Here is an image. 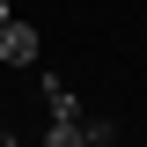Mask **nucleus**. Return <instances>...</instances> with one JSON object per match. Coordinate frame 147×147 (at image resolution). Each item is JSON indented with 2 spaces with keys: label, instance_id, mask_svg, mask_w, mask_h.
Returning <instances> with one entry per match:
<instances>
[{
  "label": "nucleus",
  "instance_id": "7ed1b4c3",
  "mask_svg": "<svg viewBox=\"0 0 147 147\" xmlns=\"http://www.w3.org/2000/svg\"><path fill=\"white\" fill-rule=\"evenodd\" d=\"M103 132H110V125H96V118H81V125H52V132H44V147H96Z\"/></svg>",
  "mask_w": 147,
  "mask_h": 147
},
{
  "label": "nucleus",
  "instance_id": "f257e3e1",
  "mask_svg": "<svg viewBox=\"0 0 147 147\" xmlns=\"http://www.w3.org/2000/svg\"><path fill=\"white\" fill-rule=\"evenodd\" d=\"M0 66H37V30L30 22H7L0 30Z\"/></svg>",
  "mask_w": 147,
  "mask_h": 147
},
{
  "label": "nucleus",
  "instance_id": "20e7f679",
  "mask_svg": "<svg viewBox=\"0 0 147 147\" xmlns=\"http://www.w3.org/2000/svg\"><path fill=\"white\" fill-rule=\"evenodd\" d=\"M7 22H15V7H7V0H0V30H7Z\"/></svg>",
  "mask_w": 147,
  "mask_h": 147
},
{
  "label": "nucleus",
  "instance_id": "39448f33",
  "mask_svg": "<svg viewBox=\"0 0 147 147\" xmlns=\"http://www.w3.org/2000/svg\"><path fill=\"white\" fill-rule=\"evenodd\" d=\"M0 147H15V132H0Z\"/></svg>",
  "mask_w": 147,
  "mask_h": 147
},
{
  "label": "nucleus",
  "instance_id": "423d86ee",
  "mask_svg": "<svg viewBox=\"0 0 147 147\" xmlns=\"http://www.w3.org/2000/svg\"><path fill=\"white\" fill-rule=\"evenodd\" d=\"M96 147H118V140H110V132H103V140H96Z\"/></svg>",
  "mask_w": 147,
  "mask_h": 147
},
{
  "label": "nucleus",
  "instance_id": "f03ea898",
  "mask_svg": "<svg viewBox=\"0 0 147 147\" xmlns=\"http://www.w3.org/2000/svg\"><path fill=\"white\" fill-rule=\"evenodd\" d=\"M44 103H52V125H81V103H74V88L59 74H44Z\"/></svg>",
  "mask_w": 147,
  "mask_h": 147
}]
</instances>
